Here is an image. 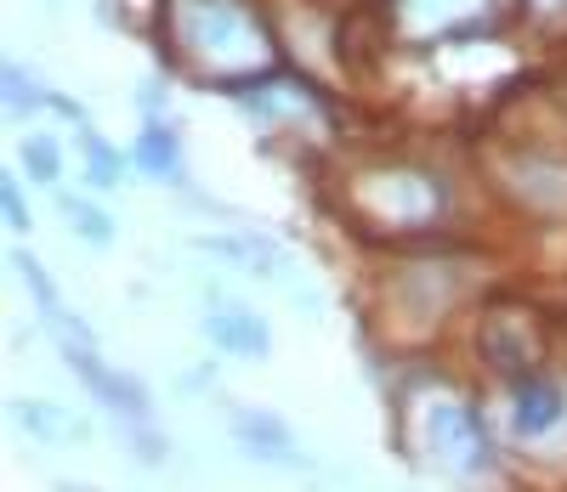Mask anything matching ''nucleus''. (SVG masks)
Returning <instances> with one entry per match:
<instances>
[{
    "mask_svg": "<svg viewBox=\"0 0 567 492\" xmlns=\"http://www.w3.org/2000/svg\"><path fill=\"white\" fill-rule=\"evenodd\" d=\"M425 430H432V453H437V464H449V470H465V475H483V470H494V430H488V419L471 408V402H443V408H432V419H425Z\"/></svg>",
    "mask_w": 567,
    "mask_h": 492,
    "instance_id": "obj_1",
    "label": "nucleus"
},
{
    "mask_svg": "<svg viewBox=\"0 0 567 492\" xmlns=\"http://www.w3.org/2000/svg\"><path fill=\"white\" fill-rule=\"evenodd\" d=\"M567 425V390L550 374H528L511 379V436L534 448V441H550Z\"/></svg>",
    "mask_w": 567,
    "mask_h": 492,
    "instance_id": "obj_2",
    "label": "nucleus"
},
{
    "mask_svg": "<svg viewBox=\"0 0 567 492\" xmlns=\"http://www.w3.org/2000/svg\"><path fill=\"white\" fill-rule=\"evenodd\" d=\"M63 352H69V368L91 385V397H97L109 414L131 419V425H148V390H142L136 379L114 374L97 352H91V339H63Z\"/></svg>",
    "mask_w": 567,
    "mask_h": 492,
    "instance_id": "obj_3",
    "label": "nucleus"
},
{
    "mask_svg": "<svg viewBox=\"0 0 567 492\" xmlns=\"http://www.w3.org/2000/svg\"><path fill=\"white\" fill-rule=\"evenodd\" d=\"M233 436L250 459H267V464H301L296 453V436L278 414H261V408H233Z\"/></svg>",
    "mask_w": 567,
    "mask_h": 492,
    "instance_id": "obj_4",
    "label": "nucleus"
},
{
    "mask_svg": "<svg viewBox=\"0 0 567 492\" xmlns=\"http://www.w3.org/2000/svg\"><path fill=\"white\" fill-rule=\"evenodd\" d=\"M205 334L227 357H261L267 352V328L250 312H216V317H205Z\"/></svg>",
    "mask_w": 567,
    "mask_h": 492,
    "instance_id": "obj_5",
    "label": "nucleus"
},
{
    "mask_svg": "<svg viewBox=\"0 0 567 492\" xmlns=\"http://www.w3.org/2000/svg\"><path fill=\"white\" fill-rule=\"evenodd\" d=\"M18 419H23V425H29L34 436H52V441L74 430V425H69L63 414H52V408H45V402H23V408H18Z\"/></svg>",
    "mask_w": 567,
    "mask_h": 492,
    "instance_id": "obj_6",
    "label": "nucleus"
},
{
    "mask_svg": "<svg viewBox=\"0 0 567 492\" xmlns=\"http://www.w3.org/2000/svg\"><path fill=\"white\" fill-rule=\"evenodd\" d=\"M142 165H154V170H176V142L165 136V130H148V136H142Z\"/></svg>",
    "mask_w": 567,
    "mask_h": 492,
    "instance_id": "obj_7",
    "label": "nucleus"
},
{
    "mask_svg": "<svg viewBox=\"0 0 567 492\" xmlns=\"http://www.w3.org/2000/svg\"><path fill=\"white\" fill-rule=\"evenodd\" d=\"M63 210L74 216V232H85L91 243H109V238H114V227H109V216H97V210H91V205H74V199H69Z\"/></svg>",
    "mask_w": 567,
    "mask_h": 492,
    "instance_id": "obj_8",
    "label": "nucleus"
},
{
    "mask_svg": "<svg viewBox=\"0 0 567 492\" xmlns=\"http://www.w3.org/2000/svg\"><path fill=\"white\" fill-rule=\"evenodd\" d=\"M29 170H40V181L58 176V147L52 142H29Z\"/></svg>",
    "mask_w": 567,
    "mask_h": 492,
    "instance_id": "obj_9",
    "label": "nucleus"
},
{
    "mask_svg": "<svg viewBox=\"0 0 567 492\" xmlns=\"http://www.w3.org/2000/svg\"><path fill=\"white\" fill-rule=\"evenodd\" d=\"M7 216H12V227H29V210H23V199H18L12 181H7Z\"/></svg>",
    "mask_w": 567,
    "mask_h": 492,
    "instance_id": "obj_10",
    "label": "nucleus"
}]
</instances>
